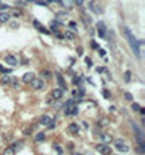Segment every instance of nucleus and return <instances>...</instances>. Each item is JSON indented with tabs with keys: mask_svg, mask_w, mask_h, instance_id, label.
Returning <instances> with one entry per match:
<instances>
[{
	"mask_svg": "<svg viewBox=\"0 0 145 155\" xmlns=\"http://www.w3.org/2000/svg\"><path fill=\"white\" fill-rule=\"evenodd\" d=\"M55 80H57V83L60 85V88H62V90L67 88V83H65V80H64V77L60 74H55Z\"/></svg>",
	"mask_w": 145,
	"mask_h": 155,
	"instance_id": "9",
	"label": "nucleus"
},
{
	"mask_svg": "<svg viewBox=\"0 0 145 155\" xmlns=\"http://www.w3.org/2000/svg\"><path fill=\"white\" fill-rule=\"evenodd\" d=\"M33 78H34V75L31 74V72H28V74L23 75V78H21V80L25 82V83H31V80H33Z\"/></svg>",
	"mask_w": 145,
	"mask_h": 155,
	"instance_id": "14",
	"label": "nucleus"
},
{
	"mask_svg": "<svg viewBox=\"0 0 145 155\" xmlns=\"http://www.w3.org/2000/svg\"><path fill=\"white\" fill-rule=\"evenodd\" d=\"M10 20V15L7 13V11H2V13H0V23H7Z\"/></svg>",
	"mask_w": 145,
	"mask_h": 155,
	"instance_id": "15",
	"label": "nucleus"
},
{
	"mask_svg": "<svg viewBox=\"0 0 145 155\" xmlns=\"http://www.w3.org/2000/svg\"><path fill=\"white\" fill-rule=\"evenodd\" d=\"M31 87H33L34 90H43L44 88V80L41 77H34L33 80H31Z\"/></svg>",
	"mask_w": 145,
	"mask_h": 155,
	"instance_id": "5",
	"label": "nucleus"
},
{
	"mask_svg": "<svg viewBox=\"0 0 145 155\" xmlns=\"http://www.w3.org/2000/svg\"><path fill=\"white\" fill-rule=\"evenodd\" d=\"M132 109H135V111H140V106L137 105V103H132Z\"/></svg>",
	"mask_w": 145,
	"mask_h": 155,
	"instance_id": "25",
	"label": "nucleus"
},
{
	"mask_svg": "<svg viewBox=\"0 0 145 155\" xmlns=\"http://www.w3.org/2000/svg\"><path fill=\"white\" fill-rule=\"evenodd\" d=\"M98 30H99V38H106V28H104V23H98Z\"/></svg>",
	"mask_w": 145,
	"mask_h": 155,
	"instance_id": "12",
	"label": "nucleus"
},
{
	"mask_svg": "<svg viewBox=\"0 0 145 155\" xmlns=\"http://www.w3.org/2000/svg\"><path fill=\"white\" fill-rule=\"evenodd\" d=\"M5 62L8 64L10 67H15V65H18V57L17 55H11V54H8L5 57Z\"/></svg>",
	"mask_w": 145,
	"mask_h": 155,
	"instance_id": "6",
	"label": "nucleus"
},
{
	"mask_svg": "<svg viewBox=\"0 0 145 155\" xmlns=\"http://www.w3.org/2000/svg\"><path fill=\"white\" fill-rule=\"evenodd\" d=\"M90 8L93 10L95 13H101V7H99L96 2H90Z\"/></svg>",
	"mask_w": 145,
	"mask_h": 155,
	"instance_id": "13",
	"label": "nucleus"
},
{
	"mask_svg": "<svg viewBox=\"0 0 145 155\" xmlns=\"http://www.w3.org/2000/svg\"><path fill=\"white\" fill-rule=\"evenodd\" d=\"M68 28H70L72 31H77V23H75V21H68Z\"/></svg>",
	"mask_w": 145,
	"mask_h": 155,
	"instance_id": "20",
	"label": "nucleus"
},
{
	"mask_svg": "<svg viewBox=\"0 0 145 155\" xmlns=\"http://www.w3.org/2000/svg\"><path fill=\"white\" fill-rule=\"evenodd\" d=\"M96 150H98L101 155H111L112 153L111 147L108 145V144H96Z\"/></svg>",
	"mask_w": 145,
	"mask_h": 155,
	"instance_id": "4",
	"label": "nucleus"
},
{
	"mask_svg": "<svg viewBox=\"0 0 145 155\" xmlns=\"http://www.w3.org/2000/svg\"><path fill=\"white\" fill-rule=\"evenodd\" d=\"M34 26H36V30L43 31V33H47V30H46V28H43L41 25H39V21H36V20H34Z\"/></svg>",
	"mask_w": 145,
	"mask_h": 155,
	"instance_id": "18",
	"label": "nucleus"
},
{
	"mask_svg": "<svg viewBox=\"0 0 145 155\" xmlns=\"http://www.w3.org/2000/svg\"><path fill=\"white\" fill-rule=\"evenodd\" d=\"M43 75H44V77H47V78H49V77H51V72H47V70H43Z\"/></svg>",
	"mask_w": 145,
	"mask_h": 155,
	"instance_id": "27",
	"label": "nucleus"
},
{
	"mask_svg": "<svg viewBox=\"0 0 145 155\" xmlns=\"http://www.w3.org/2000/svg\"><path fill=\"white\" fill-rule=\"evenodd\" d=\"M124 33H126V36H127V41H129V44H131L132 47V51H134V54L137 55V57H140V49H139V43H137V39L135 36L129 31V28H124Z\"/></svg>",
	"mask_w": 145,
	"mask_h": 155,
	"instance_id": "1",
	"label": "nucleus"
},
{
	"mask_svg": "<svg viewBox=\"0 0 145 155\" xmlns=\"http://www.w3.org/2000/svg\"><path fill=\"white\" fill-rule=\"evenodd\" d=\"M62 95H64L62 88H54V90H52V93H51V98H52V100H60Z\"/></svg>",
	"mask_w": 145,
	"mask_h": 155,
	"instance_id": "7",
	"label": "nucleus"
},
{
	"mask_svg": "<svg viewBox=\"0 0 145 155\" xmlns=\"http://www.w3.org/2000/svg\"><path fill=\"white\" fill-rule=\"evenodd\" d=\"M68 132L70 134H78V131H80V126L78 124H75V122H72V124H68Z\"/></svg>",
	"mask_w": 145,
	"mask_h": 155,
	"instance_id": "10",
	"label": "nucleus"
},
{
	"mask_svg": "<svg viewBox=\"0 0 145 155\" xmlns=\"http://www.w3.org/2000/svg\"><path fill=\"white\" fill-rule=\"evenodd\" d=\"M124 96H126V100L132 101V95H131V93H126V95H124Z\"/></svg>",
	"mask_w": 145,
	"mask_h": 155,
	"instance_id": "28",
	"label": "nucleus"
},
{
	"mask_svg": "<svg viewBox=\"0 0 145 155\" xmlns=\"http://www.w3.org/2000/svg\"><path fill=\"white\" fill-rule=\"evenodd\" d=\"M47 128H49V129H54V128H55V119H52V121L49 122V126H47Z\"/></svg>",
	"mask_w": 145,
	"mask_h": 155,
	"instance_id": "22",
	"label": "nucleus"
},
{
	"mask_svg": "<svg viewBox=\"0 0 145 155\" xmlns=\"http://www.w3.org/2000/svg\"><path fill=\"white\" fill-rule=\"evenodd\" d=\"M99 141H101V144H109V142H112V136L108 132H103L99 136Z\"/></svg>",
	"mask_w": 145,
	"mask_h": 155,
	"instance_id": "8",
	"label": "nucleus"
},
{
	"mask_svg": "<svg viewBox=\"0 0 145 155\" xmlns=\"http://www.w3.org/2000/svg\"><path fill=\"white\" fill-rule=\"evenodd\" d=\"M44 137H46V136H44L43 132H39V134H36L34 141H36V142H41V141H44Z\"/></svg>",
	"mask_w": 145,
	"mask_h": 155,
	"instance_id": "19",
	"label": "nucleus"
},
{
	"mask_svg": "<svg viewBox=\"0 0 145 155\" xmlns=\"http://www.w3.org/2000/svg\"><path fill=\"white\" fill-rule=\"evenodd\" d=\"M106 124H108V119H104V118L99 119V126H106Z\"/></svg>",
	"mask_w": 145,
	"mask_h": 155,
	"instance_id": "24",
	"label": "nucleus"
},
{
	"mask_svg": "<svg viewBox=\"0 0 145 155\" xmlns=\"http://www.w3.org/2000/svg\"><path fill=\"white\" fill-rule=\"evenodd\" d=\"M103 95H104L106 98H109V96H111V95H109V91H108V90H104V91H103Z\"/></svg>",
	"mask_w": 145,
	"mask_h": 155,
	"instance_id": "29",
	"label": "nucleus"
},
{
	"mask_svg": "<svg viewBox=\"0 0 145 155\" xmlns=\"http://www.w3.org/2000/svg\"><path fill=\"white\" fill-rule=\"evenodd\" d=\"M75 3L77 5H83V0H75Z\"/></svg>",
	"mask_w": 145,
	"mask_h": 155,
	"instance_id": "32",
	"label": "nucleus"
},
{
	"mask_svg": "<svg viewBox=\"0 0 145 155\" xmlns=\"http://www.w3.org/2000/svg\"><path fill=\"white\" fill-rule=\"evenodd\" d=\"M64 111H65L67 116H77V114H78V108L75 106V101H74V100H68V101H67V105H65V108H64Z\"/></svg>",
	"mask_w": 145,
	"mask_h": 155,
	"instance_id": "2",
	"label": "nucleus"
},
{
	"mask_svg": "<svg viewBox=\"0 0 145 155\" xmlns=\"http://www.w3.org/2000/svg\"><path fill=\"white\" fill-rule=\"evenodd\" d=\"M51 121H52V118L49 116V114H44V116H41V121H39V122H41L43 126H49Z\"/></svg>",
	"mask_w": 145,
	"mask_h": 155,
	"instance_id": "11",
	"label": "nucleus"
},
{
	"mask_svg": "<svg viewBox=\"0 0 145 155\" xmlns=\"http://www.w3.org/2000/svg\"><path fill=\"white\" fill-rule=\"evenodd\" d=\"M49 2H52V0H46V3H49Z\"/></svg>",
	"mask_w": 145,
	"mask_h": 155,
	"instance_id": "33",
	"label": "nucleus"
},
{
	"mask_svg": "<svg viewBox=\"0 0 145 155\" xmlns=\"http://www.w3.org/2000/svg\"><path fill=\"white\" fill-rule=\"evenodd\" d=\"M23 132H25V134H26V136H30V134H31V129H30V128H28V129H25V131H23Z\"/></svg>",
	"mask_w": 145,
	"mask_h": 155,
	"instance_id": "31",
	"label": "nucleus"
},
{
	"mask_svg": "<svg viewBox=\"0 0 145 155\" xmlns=\"http://www.w3.org/2000/svg\"><path fill=\"white\" fill-rule=\"evenodd\" d=\"M0 72H3V74H8L10 70H8V69H5V67H2V65H0Z\"/></svg>",
	"mask_w": 145,
	"mask_h": 155,
	"instance_id": "26",
	"label": "nucleus"
},
{
	"mask_svg": "<svg viewBox=\"0 0 145 155\" xmlns=\"http://www.w3.org/2000/svg\"><path fill=\"white\" fill-rule=\"evenodd\" d=\"M74 83H75V85H78V83H80V78H78V77H74Z\"/></svg>",
	"mask_w": 145,
	"mask_h": 155,
	"instance_id": "30",
	"label": "nucleus"
},
{
	"mask_svg": "<svg viewBox=\"0 0 145 155\" xmlns=\"http://www.w3.org/2000/svg\"><path fill=\"white\" fill-rule=\"evenodd\" d=\"M62 38H65V39H75V36H74V33H70V31H65V33L62 34Z\"/></svg>",
	"mask_w": 145,
	"mask_h": 155,
	"instance_id": "17",
	"label": "nucleus"
},
{
	"mask_svg": "<svg viewBox=\"0 0 145 155\" xmlns=\"http://www.w3.org/2000/svg\"><path fill=\"white\" fill-rule=\"evenodd\" d=\"M74 155H80V153H74Z\"/></svg>",
	"mask_w": 145,
	"mask_h": 155,
	"instance_id": "34",
	"label": "nucleus"
},
{
	"mask_svg": "<svg viewBox=\"0 0 145 155\" xmlns=\"http://www.w3.org/2000/svg\"><path fill=\"white\" fill-rule=\"evenodd\" d=\"M124 77H126V82H131V72H129V70L124 74Z\"/></svg>",
	"mask_w": 145,
	"mask_h": 155,
	"instance_id": "23",
	"label": "nucleus"
},
{
	"mask_svg": "<svg viewBox=\"0 0 145 155\" xmlns=\"http://www.w3.org/2000/svg\"><path fill=\"white\" fill-rule=\"evenodd\" d=\"M112 142H114L116 150H118V152H121V153H126V152H129V150H131V147H129V145L126 144V141H122V139H116V141H112Z\"/></svg>",
	"mask_w": 145,
	"mask_h": 155,
	"instance_id": "3",
	"label": "nucleus"
},
{
	"mask_svg": "<svg viewBox=\"0 0 145 155\" xmlns=\"http://www.w3.org/2000/svg\"><path fill=\"white\" fill-rule=\"evenodd\" d=\"M2 155H15V149L13 147H7V149L2 152Z\"/></svg>",
	"mask_w": 145,
	"mask_h": 155,
	"instance_id": "16",
	"label": "nucleus"
},
{
	"mask_svg": "<svg viewBox=\"0 0 145 155\" xmlns=\"http://www.w3.org/2000/svg\"><path fill=\"white\" fill-rule=\"evenodd\" d=\"M2 83H3V85H7V83H10V77H2Z\"/></svg>",
	"mask_w": 145,
	"mask_h": 155,
	"instance_id": "21",
	"label": "nucleus"
}]
</instances>
